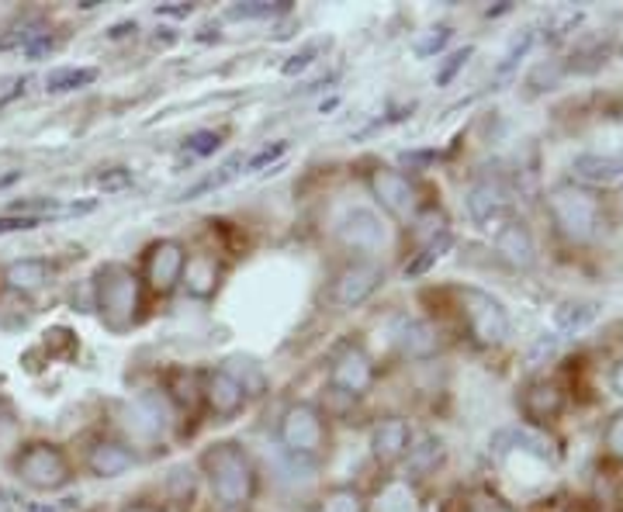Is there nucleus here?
Listing matches in <instances>:
<instances>
[{"instance_id": "1", "label": "nucleus", "mask_w": 623, "mask_h": 512, "mask_svg": "<svg viewBox=\"0 0 623 512\" xmlns=\"http://www.w3.org/2000/svg\"><path fill=\"white\" fill-rule=\"evenodd\" d=\"M202 467L208 475L212 492L222 505H242L250 502L253 485H257V471L250 454L236 447V443H215V447L205 451Z\"/></svg>"}, {"instance_id": "2", "label": "nucleus", "mask_w": 623, "mask_h": 512, "mask_svg": "<svg viewBox=\"0 0 623 512\" xmlns=\"http://www.w3.org/2000/svg\"><path fill=\"white\" fill-rule=\"evenodd\" d=\"M547 212L558 232L571 242H589L603 226V205L582 184H558L547 194Z\"/></svg>"}, {"instance_id": "3", "label": "nucleus", "mask_w": 623, "mask_h": 512, "mask_svg": "<svg viewBox=\"0 0 623 512\" xmlns=\"http://www.w3.org/2000/svg\"><path fill=\"white\" fill-rule=\"evenodd\" d=\"M98 308L107 329H128L139 316V281L122 263H107L98 274Z\"/></svg>"}, {"instance_id": "4", "label": "nucleus", "mask_w": 623, "mask_h": 512, "mask_svg": "<svg viewBox=\"0 0 623 512\" xmlns=\"http://www.w3.org/2000/svg\"><path fill=\"white\" fill-rule=\"evenodd\" d=\"M457 301H461V319L478 346H499L509 337V311L499 298L478 292V287H461Z\"/></svg>"}, {"instance_id": "5", "label": "nucleus", "mask_w": 623, "mask_h": 512, "mask_svg": "<svg viewBox=\"0 0 623 512\" xmlns=\"http://www.w3.org/2000/svg\"><path fill=\"white\" fill-rule=\"evenodd\" d=\"M14 467L18 478L35 488V492H56V488L70 481V464H66L63 451L53 447V443H32V447L21 451Z\"/></svg>"}, {"instance_id": "6", "label": "nucleus", "mask_w": 623, "mask_h": 512, "mask_svg": "<svg viewBox=\"0 0 623 512\" xmlns=\"http://www.w3.org/2000/svg\"><path fill=\"white\" fill-rule=\"evenodd\" d=\"M281 443L295 457H316L326 443V426H322L319 409L308 402H298L287 409L281 419Z\"/></svg>"}, {"instance_id": "7", "label": "nucleus", "mask_w": 623, "mask_h": 512, "mask_svg": "<svg viewBox=\"0 0 623 512\" xmlns=\"http://www.w3.org/2000/svg\"><path fill=\"white\" fill-rule=\"evenodd\" d=\"M467 215L478 229L499 232L509 221V191L499 181H478L467 191Z\"/></svg>"}, {"instance_id": "8", "label": "nucleus", "mask_w": 623, "mask_h": 512, "mask_svg": "<svg viewBox=\"0 0 623 512\" xmlns=\"http://www.w3.org/2000/svg\"><path fill=\"white\" fill-rule=\"evenodd\" d=\"M371 191H374V197L382 202V208L388 215H395V218H412L416 215V187L409 184L406 173L377 167L371 173Z\"/></svg>"}, {"instance_id": "9", "label": "nucleus", "mask_w": 623, "mask_h": 512, "mask_svg": "<svg viewBox=\"0 0 623 512\" xmlns=\"http://www.w3.org/2000/svg\"><path fill=\"white\" fill-rule=\"evenodd\" d=\"M184 263H188V253L177 239H160L156 247L149 250V260H146V277L152 284V292H173L177 284L184 277Z\"/></svg>"}, {"instance_id": "10", "label": "nucleus", "mask_w": 623, "mask_h": 512, "mask_svg": "<svg viewBox=\"0 0 623 512\" xmlns=\"http://www.w3.org/2000/svg\"><path fill=\"white\" fill-rule=\"evenodd\" d=\"M382 281H385V271L377 263H353L337 277V284H332V301L343 308H353V305L367 301L377 287H382Z\"/></svg>"}, {"instance_id": "11", "label": "nucleus", "mask_w": 623, "mask_h": 512, "mask_svg": "<svg viewBox=\"0 0 623 512\" xmlns=\"http://www.w3.org/2000/svg\"><path fill=\"white\" fill-rule=\"evenodd\" d=\"M329 382L343 395H364L374 382V364L361 346H347L337 361H332Z\"/></svg>"}, {"instance_id": "12", "label": "nucleus", "mask_w": 623, "mask_h": 512, "mask_svg": "<svg viewBox=\"0 0 623 512\" xmlns=\"http://www.w3.org/2000/svg\"><path fill=\"white\" fill-rule=\"evenodd\" d=\"M392 340L409 361H427V357H433L437 346H440V332L427 319L403 316V319H395V326H392Z\"/></svg>"}, {"instance_id": "13", "label": "nucleus", "mask_w": 623, "mask_h": 512, "mask_svg": "<svg viewBox=\"0 0 623 512\" xmlns=\"http://www.w3.org/2000/svg\"><path fill=\"white\" fill-rule=\"evenodd\" d=\"M340 239L353 250H382L385 247V226L371 208H350L340 221Z\"/></svg>"}, {"instance_id": "14", "label": "nucleus", "mask_w": 623, "mask_h": 512, "mask_svg": "<svg viewBox=\"0 0 623 512\" xmlns=\"http://www.w3.org/2000/svg\"><path fill=\"white\" fill-rule=\"evenodd\" d=\"M571 173L582 187H610L623 177V152H582L571 160Z\"/></svg>"}, {"instance_id": "15", "label": "nucleus", "mask_w": 623, "mask_h": 512, "mask_svg": "<svg viewBox=\"0 0 623 512\" xmlns=\"http://www.w3.org/2000/svg\"><path fill=\"white\" fill-rule=\"evenodd\" d=\"M520 409L530 422H551V419H558L562 409H565V391L554 382H533L523 391Z\"/></svg>"}, {"instance_id": "16", "label": "nucleus", "mask_w": 623, "mask_h": 512, "mask_svg": "<svg viewBox=\"0 0 623 512\" xmlns=\"http://www.w3.org/2000/svg\"><path fill=\"white\" fill-rule=\"evenodd\" d=\"M496 250L513 263V266H533L537 247H533V236L520 218H509L506 226L496 232Z\"/></svg>"}, {"instance_id": "17", "label": "nucleus", "mask_w": 623, "mask_h": 512, "mask_svg": "<svg viewBox=\"0 0 623 512\" xmlns=\"http://www.w3.org/2000/svg\"><path fill=\"white\" fill-rule=\"evenodd\" d=\"M371 447H374V457L377 460H398L406 451H409V426L403 419H385V422H377V430L371 436Z\"/></svg>"}, {"instance_id": "18", "label": "nucleus", "mask_w": 623, "mask_h": 512, "mask_svg": "<svg viewBox=\"0 0 623 512\" xmlns=\"http://www.w3.org/2000/svg\"><path fill=\"white\" fill-rule=\"evenodd\" d=\"M205 395H208V406H212V412H215V416H222V419L236 416V412L242 409V402H247V395H242V388L233 382V377H229L226 371H215V374L208 377V388H205Z\"/></svg>"}, {"instance_id": "19", "label": "nucleus", "mask_w": 623, "mask_h": 512, "mask_svg": "<svg viewBox=\"0 0 623 512\" xmlns=\"http://www.w3.org/2000/svg\"><path fill=\"white\" fill-rule=\"evenodd\" d=\"M132 464H136V457H132V451L122 447V443H98L91 451V471L98 478H118Z\"/></svg>"}, {"instance_id": "20", "label": "nucleus", "mask_w": 623, "mask_h": 512, "mask_svg": "<svg viewBox=\"0 0 623 512\" xmlns=\"http://www.w3.org/2000/svg\"><path fill=\"white\" fill-rule=\"evenodd\" d=\"M49 277H53V266L46 260H14L4 271V281L18 287V292H35V287L49 284Z\"/></svg>"}, {"instance_id": "21", "label": "nucleus", "mask_w": 623, "mask_h": 512, "mask_svg": "<svg viewBox=\"0 0 623 512\" xmlns=\"http://www.w3.org/2000/svg\"><path fill=\"white\" fill-rule=\"evenodd\" d=\"M42 35H49L46 21H42L38 14H21V18L11 21V29L0 35V49H29Z\"/></svg>"}, {"instance_id": "22", "label": "nucleus", "mask_w": 623, "mask_h": 512, "mask_svg": "<svg viewBox=\"0 0 623 512\" xmlns=\"http://www.w3.org/2000/svg\"><path fill=\"white\" fill-rule=\"evenodd\" d=\"M226 371L233 382L242 388V395H260L263 388H267V374H263V367L253 361V357H242V353H236V357H229L226 361Z\"/></svg>"}, {"instance_id": "23", "label": "nucleus", "mask_w": 623, "mask_h": 512, "mask_svg": "<svg viewBox=\"0 0 623 512\" xmlns=\"http://www.w3.org/2000/svg\"><path fill=\"white\" fill-rule=\"evenodd\" d=\"M98 80V70L94 66H59L46 77V91L49 94H70V91H83V87H91Z\"/></svg>"}, {"instance_id": "24", "label": "nucleus", "mask_w": 623, "mask_h": 512, "mask_svg": "<svg viewBox=\"0 0 623 512\" xmlns=\"http://www.w3.org/2000/svg\"><path fill=\"white\" fill-rule=\"evenodd\" d=\"M215 277H218L215 260L212 257H194V260L184 263V277L181 281L188 284V292L194 298H208L215 292Z\"/></svg>"}, {"instance_id": "25", "label": "nucleus", "mask_w": 623, "mask_h": 512, "mask_svg": "<svg viewBox=\"0 0 623 512\" xmlns=\"http://www.w3.org/2000/svg\"><path fill=\"white\" fill-rule=\"evenodd\" d=\"M599 316L596 301H565L558 311H554V326L558 332H582L586 326H592Z\"/></svg>"}, {"instance_id": "26", "label": "nucleus", "mask_w": 623, "mask_h": 512, "mask_svg": "<svg viewBox=\"0 0 623 512\" xmlns=\"http://www.w3.org/2000/svg\"><path fill=\"white\" fill-rule=\"evenodd\" d=\"M242 167H247V163H242V156H233V160H226L215 173H208L205 181H197L194 187H188V191L181 194V202H194V197H202V194H208V191H218V187L233 184L236 177L242 173Z\"/></svg>"}, {"instance_id": "27", "label": "nucleus", "mask_w": 623, "mask_h": 512, "mask_svg": "<svg viewBox=\"0 0 623 512\" xmlns=\"http://www.w3.org/2000/svg\"><path fill=\"white\" fill-rule=\"evenodd\" d=\"M292 4L287 0H242V4H233L226 11V18H239V21H263V18H277L287 14Z\"/></svg>"}, {"instance_id": "28", "label": "nucleus", "mask_w": 623, "mask_h": 512, "mask_svg": "<svg viewBox=\"0 0 623 512\" xmlns=\"http://www.w3.org/2000/svg\"><path fill=\"white\" fill-rule=\"evenodd\" d=\"M451 232H443V236H437V239H430L427 242V247H422L409 263H406V277H419V274H427L430 271V266L443 257V253H448L451 250Z\"/></svg>"}, {"instance_id": "29", "label": "nucleus", "mask_w": 623, "mask_h": 512, "mask_svg": "<svg viewBox=\"0 0 623 512\" xmlns=\"http://www.w3.org/2000/svg\"><path fill=\"white\" fill-rule=\"evenodd\" d=\"M416 492L406 481H392L382 496H377V512H416Z\"/></svg>"}, {"instance_id": "30", "label": "nucleus", "mask_w": 623, "mask_h": 512, "mask_svg": "<svg viewBox=\"0 0 623 512\" xmlns=\"http://www.w3.org/2000/svg\"><path fill=\"white\" fill-rule=\"evenodd\" d=\"M533 42H537L533 29H523L513 42H509V49H506V56H502V62H499V70H496V83L506 80L509 73H513L517 66H520V59H526V53L533 49Z\"/></svg>"}, {"instance_id": "31", "label": "nucleus", "mask_w": 623, "mask_h": 512, "mask_svg": "<svg viewBox=\"0 0 623 512\" xmlns=\"http://www.w3.org/2000/svg\"><path fill=\"white\" fill-rule=\"evenodd\" d=\"M451 35H454L451 25H433V29H427V32H419V35H416L412 53H416L419 59H430V56H437L443 46H448Z\"/></svg>"}, {"instance_id": "32", "label": "nucleus", "mask_w": 623, "mask_h": 512, "mask_svg": "<svg viewBox=\"0 0 623 512\" xmlns=\"http://www.w3.org/2000/svg\"><path fill=\"white\" fill-rule=\"evenodd\" d=\"M136 412L143 416V430H149V433H160L167 426V406L160 402V395H152V391L139 395Z\"/></svg>"}, {"instance_id": "33", "label": "nucleus", "mask_w": 623, "mask_h": 512, "mask_svg": "<svg viewBox=\"0 0 623 512\" xmlns=\"http://www.w3.org/2000/svg\"><path fill=\"white\" fill-rule=\"evenodd\" d=\"M440 454H443V447H440V440L427 436V440H422V443H419V447H409V471H416V475H422V471H430V467H437Z\"/></svg>"}, {"instance_id": "34", "label": "nucleus", "mask_w": 623, "mask_h": 512, "mask_svg": "<svg viewBox=\"0 0 623 512\" xmlns=\"http://www.w3.org/2000/svg\"><path fill=\"white\" fill-rule=\"evenodd\" d=\"M472 56H475V46H464V49H457V53H451L448 59H443V66L437 70V87H448V83L464 70L467 59H472Z\"/></svg>"}, {"instance_id": "35", "label": "nucleus", "mask_w": 623, "mask_h": 512, "mask_svg": "<svg viewBox=\"0 0 623 512\" xmlns=\"http://www.w3.org/2000/svg\"><path fill=\"white\" fill-rule=\"evenodd\" d=\"M322 512H361V496L353 488H332L322 499Z\"/></svg>"}, {"instance_id": "36", "label": "nucleus", "mask_w": 623, "mask_h": 512, "mask_svg": "<svg viewBox=\"0 0 623 512\" xmlns=\"http://www.w3.org/2000/svg\"><path fill=\"white\" fill-rule=\"evenodd\" d=\"M554 350H558V332H544V337L530 346V353H526V367H541L547 357H554Z\"/></svg>"}, {"instance_id": "37", "label": "nucleus", "mask_w": 623, "mask_h": 512, "mask_svg": "<svg viewBox=\"0 0 623 512\" xmlns=\"http://www.w3.org/2000/svg\"><path fill=\"white\" fill-rule=\"evenodd\" d=\"M218 146H222L218 132H194V136L184 139V149H188L191 156H212Z\"/></svg>"}, {"instance_id": "38", "label": "nucleus", "mask_w": 623, "mask_h": 512, "mask_svg": "<svg viewBox=\"0 0 623 512\" xmlns=\"http://www.w3.org/2000/svg\"><path fill=\"white\" fill-rule=\"evenodd\" d=\"M29 77L25 73H11V77H0V107H8L11 101H18L25 94Z\"/></svg>"}, {"instance_id": "39", "label": "nucleus", "mask_w": 623, "mask_h": 512, "mask_svg": "<svg viewBox=\"0 0 623 512\" xmlns=\"http://www.w3.org/2000/svg\"><path fill=\"white\" fill-rule=\"evenodd\" d=\"M578 21H582V14H578V11H568V14H562L558 21H554V25H551V35H547L551 46H558L562 38H568V35L578 29Z\"/></svg>"}, {"instance_id": "40", "label": "nucleus", "mask_w": 623, "mask_h": 512, "mask_svg": "<svg viewBox=\"0 0 623 512\" xmlns=\"http://www.w3.org/2000/svg\"><path fill=\"white\" fill-rule=\"evenodd\" d=\"M128 184H132V173H128L125 167L104 170V173L98 177V187H101L104 194H111V191H122V187H128Z\"/></svg>"}, {"instance_id": "41", "label": "nucleus", "mask_w": 623, "mask_h": 512, "mask_svg": "<svg viewBox=\"0 0 623 512\" xmlns=\"http://www.w3.org/2000/svg\"><path fill=\"white\" fill-rule=\"evenodd\" d=\"M319 49H322V42H319V46H308V49L295 53L292 59H287V62H284V77H295V73L308 70V66H312V62H316Z\"/></svg>"}, {"instance_id": "42", "label": "nucleus", "mask_w": 623, "mask_h": 512, "mask_svg": "<svg viewBox=\"0 0 623 512\" xmlns=\"http://www.w3.org/2000/svg\"><path fill=\"white\" fill-rule=\"evenodd\" d=\"M603 440H607L610 454H616V457L623 460V412H616V416L607 422V433H603Z\"/></svg>"}, {"instance_id": "43", "label": "nucleus", "mask_w": 623, "mask_h": 512, "mask_svg": "<svg viewBox=\"0 0 623 512\" xmlns=\"http://www.w3.org/2000/svg\"><path fill=\"white\" fill-rule=\"evenodd\" d=\"M38 226H42L38 218L8 215V218H0V236H11V232H32V229H38Z\"/></svg>"}, {"instance_id": "44", "label": "nucleus", "mask_w": 623, "mask_h": 512, "mask_svg": "<svg viewBox=\"0 0 623 512\" xmlns=\"http://www.w3.org/2000/svg\"><path fill=\"white\" fill-rule=\"evenodd\" d=\"M284 149H287V143H274V146H267V149H260L253 160L242 167V170H263L267 163H274V160H281L284 156Z\"/></svg>"}, {"instance_id": "45", "label": "nucleus", "mask_w": 623, "mask_h": 512, "mask_svg": "<svg viewBox=\"0 0 623 512\" xmlns=\"http://www.w3.org/2000/svg\"><path fill=\"white\" fill-rule=\"evenodd\" d=\"M406 163H416V167H427L433 160V152H403Z\"/></svg>"}, {"instance_id": "46", "label": "nucleus", "mask_w": 623, "mask_h": 512, "mask_svg": "<svg viewBox=\"0 0 623 512\" xmlns=\"http://www.w3.org/2000/svg\"><path fill=\"white\" fill-rule=\"evenodd\" d=\"M191 11H194L191 4H170V8L163 4V8H160V14H170V18H188Z\"/></svg>"}, {"instance_id": "47", "label": "nucleus", "mask_w": 623, "mask_h": 512, "mask_svg": "<svg viewBox=\"0 0 623 512\" xmlns=\"http://www.w3.org/2000/svg\"><path fill=\"white\" fill-rule=\"evenodd\" d=\"M128 32H136V21H122V25H115L107 35H111V38H125Z\"/></svg>"}, {"instance_id": "48", "label": "nucleus", "mask_w": 623, "mask_h": 512, "mask_svg": "<svg viewBox=\"0 0 623 512\" xmlns=\"http://www.w3.org/2000/svg\"><path fill=\"white\" fill-rule=\"evenodd\" d=\"M29 512H66V505H59V502H35Z\"/></svg>"}, {"instance_id": "49", "label": "nucleus", "mask_w": 623, "mask_h": 512, "mask_svg": "<svg viewBox=\"0 0 623 512\" xmlns=\"http://www.w3.org/2000/svg\"><path fill=\"white\" fill-rule=\"evenodd\" d=\"M613 391H616V395L623 398V361H620V364L613 367Z\"/></svg>"}, {"instance_id": "50", "label": "nucleus", "mask_w": 623, "mask_h": 512, "mask_svg": "<svg viewBox=\"0 0 623 512\" xmlns=\"http://www.w3.org/2000/svg\"><path fill=\"white\" fill-rule=\"evenodd\" d=\"M18 177H21L18 170H11V173H0V191H4V187H11V184L18 181Z\"/></svg>"}, {"instance_id": "51", "label": "nucleus", "mask_w": 623, "mask_h": 512, "mask_svg": "<svg viewBox=\"0 0 623 512\" xmlns=\"http://www.w3.org/2000/svg\"><path fill=\"white\" fill-rule=\"evenodd\" d=\"M0 512H11V499H8V492H0Z\"/></svg>"}, {"instance_id": "52", "label": "nucleus", "mask_w": 623, "mask_h": 512, "mask_svg": "<svg viewBox=\"0 0 623 512\" xmlns=\"http://www.w3.org/2000/svg\"><path fill=\"white\" fill-rule=\"evenodd\" d=\"M128 512H160V509H149V505H136V509H128Z\"/></svg>"}]
</instances>
